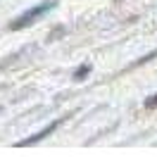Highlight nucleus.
Returning a JSON list of instances; mask_svg holds the SVG:
<instances>
[{"label":"nucleus","instance_id":"f257e3e1","mask_svg":"<svg viewBox=\"0 0 157 157\" xmlns=\"http://www.w3.org/2000/svg\"><path fill=\"white\" fill-rule=\"evenodd\" d=\"M48 10H52V2H40V5H36V7H31L29 12H24L19 19H14V24H12V29H21V26H29V24H33V19L36 17H40V14H45Z\"/></svg>","mask_w":157,"mask_h":157},{"label":"nucleus","instance_id":"f03ea898","mask_svg":"<svg viewBox=\"0 0 157 157\" xmlns=\"http://www.w3.org/2000/svg\"><path fill=\"white\" fill-rule=\"evenodd\" d=\"M147 107H157V95H152V100H147Z\"/></svg>","mask_w":157,"mask_h":157}]
</instances>
